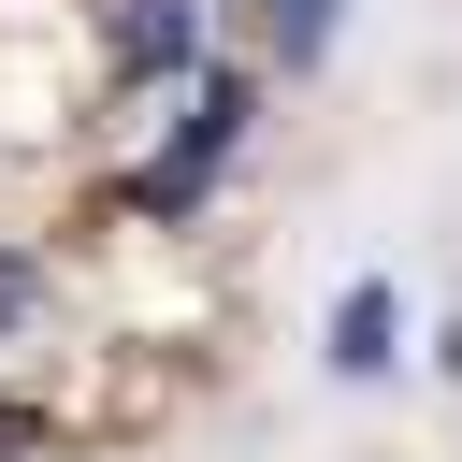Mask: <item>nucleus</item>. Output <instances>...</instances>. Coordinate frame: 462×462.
Returning a JSON list of instances; mask_svg holds the SVG:
<instances>
[{"label":"nucleus","instance_id":"nucleus-1","mask_svg":"<svg viewBox=\"0 0 462 462\" xmlns=\"http://www.w3.org/2000/svg\"><path fill=\"white\" fill-rule=\"evenodd\" d=\"M231 130H245V87H202V101H188V144H173V159L144 173V202H188V188H202V173L231 159Z\"/></svg>","mask_w":462,"mask_h":462},{"label":"nucleus","instance_id":"nucleus-2","mask_svg":"<svg viewBox=\"0 0 462 462\" xmlns=\"http://www.w3.org/2000/svg\"><path fill=\"white\" fill-rule=\"evenodd\" d=\"M116 58H130V72L188 58V0H130V14H116Z\"/></svg>","mask_w":462,"mask_h":462},{"label":"nucleus","instance_id":"nucleus-4","mask_svg":"<svg viewBox=\"0 0 462 462\" xmlns=\"http://www.w3.org/2000/svg\"><path fill=\"white\" fill-rule=\"evenodd\" d=\"M274 43H289V58H318V43H332V0H274Z\"/></svg>","mask_w":462,"mask_h":462},{"label":"nucleus","instance_id":"nucleus-3","mask_svg":"<svg viewBox=\"0 0 462 462\" xmlns=\"http://www.w3.org/2000/svg\"><path fill=\"white\" fill-rule=\"evenodd\" d=\"M332 361H361V375L390 361V303H375V289H346V318H332Z\"/></svg>","mask_w":462,"mask_h":462}]
</instances>
